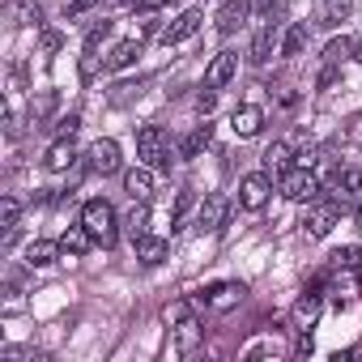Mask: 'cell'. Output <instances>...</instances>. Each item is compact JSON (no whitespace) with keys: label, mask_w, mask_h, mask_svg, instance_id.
<instances>
[{"label":"cell","mask_w":362,"mask_h":362,"mask_svg":"<svg viewBox=\"0 0 362 362\" xmlns=\"http://www.w3.org/2000/svg\"><path fill=\"white\" fill-rule=\"evenodd\" d=\"M332 188L341 192V205L345 201H358L362 197V166H337L332 170Z\"/></svg>","instance_id":"14"},{"label":"cell","mask_w":362,"mask_h":362,"mask_svg":"<svg viewBox=\"0 0 362 362\" xmlns=\"http://www.w3.org/2000/svg\"><path fill=\"white\" fill-rule=\"evenodd\" d=\"M281 197L294 205H311L320 197V179L311 175V166H294L290 175H281Z\"/></svg>","instance_id":"3"},{"label":"cell","mask_w":362,"mask_h":362,"mask_svg":"<svg viewBox=\"0 0 362 362\" xmlns=\"http://www.w3.org/2000/svg\"><path fill=\"white\" fill-rule=\"evenodd\" d=\"M90 243H94V235H90L86 226H69V230L60 235V252H64V256H73V260H77V256H86V247H90Z\"/></svg>","instance_id":"23"},{"label":"cell","mask_w":362,"mask_h":362,"mask_svg":"<svg viewBox=\"0 0 362 362\" xmlns=\"http://www.w3.org/2000/svg\"><path fill=\"white\" fill-rule=\"evenodd\" d=\"M132 247H136V260H141L145 269L162 264V260H166V252H170V243H166V239H158V235H141Z\"/></svg>","instance_id":"16"},{"label":"cell","mask_w":362,"mask_h":362,"mask_svg":"<svg viewBox=\"0 0 362 362\" xmlns=\"http://www.w3.org/2000/svg\"><path fill=\"white\" fill-rule=\"evenodd\" d=\"M124 230H128V239H132V243H136L141 235H149V209H145V201H136V209L128 214Z\"/></svg>","instance_id":"30"},{"label":"cell","mask_w":362,"mask_h":362,"mask_svg":"<svg viewBox=\"0 0 362 362\" xmlns=\"http://www.w3.org/2000/svg\"><path fill=\"white\" fill-rule=\"evenodd\" d=\"M98 5V0H64V18L73 22V18H81V13H90Z\"/></svg>","instance_id":"35"},{"label":"cell","mask_w":362,"mask_h":362,"mask_svg":"<svg viewBox=\"0 0 362 362\" xmlns=\"http://www.w3.org/2000/svg\"><path fill=\"white\" fill-rule=\"evenodd\" d=\"M18 218H22L18 197H5V201H0V226H5V247H13V239H18Z\"/></svg>","instance_id":"25"},{"label":"cell","mask_w":362,"mask_h":362,"mask_svg":"<svg viewBox=\"0 0 362 362\" xmlns=\"http://www.w3.org/2000/svg\"><path fill=\"white\" fill-rule=\"evenodd\" d=\"M201 22H205V18H201V9H184L175 22H166V26L158 30V43H162V47H179V43H188V39L201 30Z\"/></svg>","instance_id":"6"},{"label":"cell","mask_w":362,"mask_h":362,"mask_svg":"<svg viewBox=\"0 0 362 362\" xmlns=\"http://www.w3.org/2000/svg\"><path fill=\"white\" fill-rule=\"evenodd\" d=\"M90 170L94 175H115L119 170V145L111 136H103V141L90 145Z\"/></svg>","instance_id":"11"},{"label":"cell","mask_w":362,"mask_h":362,"mask_svg":"<svg viewBox=\"0 0 362 362\" xmlns=\"http://www.w3.org/2000/svg\"><path fill=\"white\" fill-rule=\"evenodd\" d=\"M243 18H247V5H243V0H222V9H218V35L226 39V35H235L239 26H243Z\"/></svg>","instance_id":"17"},{"label":"cell","mask_w":362,"mask_h":362,"mask_svg":"<svg viewBox=\"0 0 362 362\" xmlns=\"http://www.w3.org/2000/svg\"><path fill=\"white\" fill-rule=\"evenodd\" d=\"M349 9H354V0H324L320 13H315V22L320 26H341L349 18Z\"/></svg>","instance_id":"26"},{"label":"cell","mask_w":362,"mask_h":362,"mask_svg":"<svg viewBox=\"0 0 362 362\" xmlns=\"http://www.w3.org/2000/svg\"><path fill=\"white\" fill-rule=\"evenodd\" d=\"M136 153H141V162L145 166H153V170H170V136H166V128L162 124H145L141 132H136Z\"/></svg>","instance_id":"2"},{"label":"cell","mask_w":362,"mask_h":362,"mask_svg":"<svg viewBox=\"0 0 362 362\" xmlns=\"http://www.w3.org/2000/svg\"><path fill=\"white\" fill-rule=\"evenodd\" d=\"M303 226H307V235H311V239H324V235L337 226V201H320V197H315V201L307 205Z\"/></svg>","instance_id":"9"},{"label":"cell","mask_w":362,"mask_h":362,"mask_svg":"<svg viewBox=\"0 0 362 362\" xmlns=\"http://www.w3.org/2000/svg\"><path fill=\"white\" fill-rule=\"evenodd\" d=\"M166 315L175 320V345H179V354H192L201 345V320L188 315V303H175Z\"/></svg>","instance_id":"5"},{"label":"cell","mask_w":362,"mask_h":362,"mask_svg":"<svg viewBox=\"0 0 362 362\" xmlns=\"http://www.w3.org/2000/svg\"><path fill=\"white\" fill-rule=\"evenodd\" d=\"M349 56H354V60H358V64H362V35H358V39H354V43H349Z\"/></svg>","instance_id":"41"},{"label":"cell","mask_w":362,"mask_h":362,"mask_svg":"<svg viewBox=\"0 0 362 362\" xmlns=\"http://www.w3.org/2000/svg\"><path fill=\"white\" fill-rule=\"evenodd\" d=\"M56 256H60V243H52V239H35L26 247V264L30 269H47V264H56Z\"/></svg>","instance_id":"24"},{"label":"cell","mask_w":362,"mask_h":362,"mask_svg":"<svg viewBox=\"0 0 362 362\" xmlns=\"http://www.w3.org/2000/svg\"><path fill=\"white\" fill-rule=\"evenodd\" d=\"M354 218H358V226H362V197H358V214H354Z\"/></svg>","instance_id":"42"},{"label":"cell","mask_w":362,"mask_h":362,"mask_svg":"<svg viewBox=\"0 0 362 362\" xmlns=\"http://www.w3.org/2000/svg\"><path fill=\"white\" fill-rule=\"evenodd\" d=\"M124 188H128L132 201H149L153 197V166H132L124 175Z\"/></svg>","instance_id":"15"},{"label":"cell","mask_w":362,"mask_h":362,"mask_svg":"<svg viewBox=\"0 0 362 362\" xmlns=\"http://www.w3.org/2000/svg\"><path fill=\"white\" fill-rule=\"evenodd\" d=\"M214 145V124H197L184 141H179V158H201Z\"/></svg>","instance_id":"18"},{"label":"cell","mask_w":362,"mask_h":362,"mask_svg":"<svg viewBox=\"0 0 362 362\" xmlns=\"http://www.w3.org/2000/svg\"><path fill=\"white\" fill-rule=\"evenodd\" d=\"M18 18H22V26H35V30H43V9L35 5V0H22Z\"/></svg>","instance_id":"33"},{"label":"cell","mask_w":362,"mask_h":362,"mask_svg":"<svg viewBox=\"0 0 362 362\" xmlns=\"http://www.w3.org/2000/svg\"><path fill=\"white\" fill-rule=\"evenodd\" d=\"M47 170H69L73 162H77V145H73V136H60L52 149H47Z\"/></svg>","instance_id":"22"},{"label":"cell","mask_w":362,"mask_h":362,"mask_svg":"<svg viewBox=\"0 0 362 362\" xmlns=\"http://www.w3.org/2000/svg\"><path fill=\"white\" fill-rule=\"evenodd\" d=\"M81 226L94 235L98 247H115V239H119V218H115L111 201H103V197L86 201V209H81Z\"/></svg>","instance_id":"1"},{"label":"cell","mask_w":362,"mask_h":362,"mask_svg":"<svg viewBox=\"0 0 362 362\" xmlns=\"http://www.w3.org/2000/svg\"><path fill=\"white\" fill-rule=\"evenodd\" d=\"M260 162H264V170H269L273 179H281V175H290V170H294V162H298V158H294V149H290L286 141H273V145L264 149V158H260Z\"/></svg>","instance_id":"13"},{"label":"cell","mask_w":362,"mask_h":362,"mask_svg":"<svg viewBox=\"0 0 362 362\" xmlns=\"http://www.w3.org/2000/svg\"><path fill=\"white\" fill-rule=\"evenodd\" d=\"M39 47L43 52H60L64 47V35L60 30H39Z\"/></svg>","instance_id":"36"},{"label":"cell","mask_w":362,"mask_h":362,"mask_svg":"<svg viewBox=\"0 0 362 362\" xmlns=\"http://www.w3.org/2000/svg\"><path fill=\"white\" fill-rule=\"evenodd\" d=\"M119 5H136V0H119Z\"/></svg>","instance_id":"43"},{"label":"cell","mask_w":362,"mask_h":362,"mask_svg":"<svg viewBox=\"0 0 362 362\" xmlns=\"http://www.w3.org/2000/svg\"><path fill=\"white\" fill-rule=\"evenodd\" d=\"M0 362H43V354H35L26 345H5L0 349Z\"/></svg>","instance_id":"32"},{"label":"cell","mask_w":362,"mask_h":362,"mask_svg":"<svg viewBox=\"0 0 362 362\" xmlns=\"http://www.w3.org/2000/svg\"><path fill=\"white\" fill-rule=\"evenodd\" d=\"M345 52H349V43H345V39H337V43H328V52H324V60H328V64H337V60H341Z\"/></svg>","instance_id":"37"},{"label":"cell","mask_w":362,"mask_h":362,"mask_svg":"<svg viewBox=\"0 0 362 362\" xmlns=\"http://www.w3.org/2000/svg\"><path fill=\"white\" fill-rule=\"evenodd\" d=\"M273 47H277V22H264L256 30V39H252V64H269Z\"/></svg>","instance_id":"19"},{"label":"cell","mask_w":362,"mask_h":362,"mask_svg":"<svg viewBox=\"0 0 362 362\" xmlns=\"http://www.w3.org/2000/svg\"><path fill=\"white\" fill-rule=\"evenodd\" d=\"M136 56H141V39H124V43H115L111 47V56H107V73H119V69H128V64H136Z\"/></svg>","instance_id":"20"},{"label":"cell","mask_w":362,"mask_h":362,"mask_svg":"<svg viewBox=\"0 0 362 362\" xmlns=\"http://www.w3.org/2000/svg\"><path fill=\"white\" fill-rule=\"evenodd\" d=\"M243 294H247V286H243V281H218V286L201 290V294H197V303H205L209 311H230Z\"/></svg>","instance_id":"8"},{"label":"cell","mask_w":362,"mask_h":362,"mask_svg":"<svg viewBox=\"0 0 362 362\" xmlns=\"http://www.w3.org/2000/svg\"><path fill=\"white\" fill-rule=\"evenodd\" d=\"M332 269H337V273H362V247H341V252H332Z\"/></svg>","instance_id":"31"},{"label":"cell","mask_w":362,"mask_h":362,"mask_svg":"<svg viewBox=\"0 0 362 362\" xmlns=\"http://www.w3.org/2000/svg\"><path fill=\"white\" fill-rule=\"evenodd\" d=\"M107 35H111V22H94L90 35H86V43H81V77H86V81H90L94 69H98V47H103Z\"/></svg>","instance_id":"10"},{"label":"cell","mask_w":362,"mask_h":362,"mask_svg":"<svg viewBox=\"0 0 362 362\" xmlns=\"http://www.w3.org/2000/svg\"><path fill=\"white\" fill-rule=\"evenodd\" d=\"M214 107H218V94H214V90H205V94L197 98V111H201V115H209Z\"/></svg>","instance_id":"38"},{"label":"cell","mask_w":362,"mask_h":362,"mask_svg":"<svg viewBox=\"0 0 362 362\" xmlns=\"http://www.w3.org/2000/svg\"><path fill=\"white\" fill-rule=\"evenodd\" d=\"M56 128H60V136H73V132L81 128V115H64V119H60Z\"/></svg>","instance_id":"39"},{"label":"cell","mask_w":362,"mask_h":362,"mask_svg":"<svg viewBox=\"0 0 362 362\" xmlns=\"http://www.w3.org/2000/svg\"><path fill=\"white\" fill-rule=\"evenodd\" d=\"M307 39H311V30H307V22H294V26L286 30V39H281V56H303V47H307Z\"/></svg>","instance_id":"28"},{"label":"cell","mask_w":362,"mask_h":362,"mask_svg":"<svg viewBox=\"0 0 362 362\" xmlns=\"http://www.w3.org/2000/svg\"><path fill=\"white\" fill-rule=\"evenodd\" d=\"M226 214H230L226 192H205V201L197 205V226L201 230H222L226 226Z\"/></svg>","instance_id":"7"},{"label":"cell","mask_w":362,"mask_h":362,"mask_svg":"<svg viewBox=\"0 0 362 362\" xmlns=\"http://www.w3.org/2000/svg\"><path fill=\"white\" fill-rule=\"evenodd\" d=\"M273 5H277V0H252V13H260V18H269V13H273Z\"/></svg>","instance_id":"40"},{"label":"cell","mask_w":362,"mask_h":362,"mask_svg":"<svg viewBox=\"0 0 362 362\" xmlns=\"http://www.w3.org/2000/svg\"><path fill=\"white\" fill-rule=\"evenodd\" d=\"M166 5H175V0H136L132 13H136V18H149V13H158V9H166Z\"/></svg>","instance_id":"34"},{"label":"cell","mask_w":362,"mask_h":362,"mask_svg":"<svg viewBox=\"0 0 362 362\" xmlns=\"http://www.w3.org/2000/svg\"><path fill=\"white\" fill-rule=\"evenodd\" d=\"M197 205V192L192 188H179V197H175V209H170V230H184V218H188V209Z\"/></svg>","instance_id":"29"},{"label":"cell","mask_w":362,"mask_h":362,"mask_svg":"<svg viewBox=\"0 0 362 362\" xmlns=\"http://www.w3.org/2000/svg\"><path fill=\"white\" fill-rule=\"evenodd\" d=\"M315 315H320V286H311V290L294 303V320H298L303 328H311V324H315Z\"/></svg>","instance_id":"27"},{"label":"cell","mask_w":362,"mask_h":362,"mask_svg":"<svg viewBox=\"0 0 362 362\" xmlns=\"http://www.w3.org/2000/svg\"><path fill=\"white\" fill-rule=\"evenodd\" d=\"M269 197H273V175H269V170H252V175L239 179V205H243L247 214L264 209Z\"/></svg>","instance_id":"4"},{"label":"cell","mask_w":362,"mask_h":362,"mask_svg":"<svg viewBox=\"0 0 362 362\" xmlns=\"http://www.w3.org/2000/svg\"><path fill=\"white\" fill-rule=\"evenodd\" d=\"M230 128H235L239 136H256V132L264 128V111H260V107H239V111L230 115Z\"/></svg>","instance_id":"21"},{"label":"cell","mask_w":362,"mask_h":362,"mask_svg":"<svg viewBox=\"0 0 362 362\" xmlns=\"http://www.w3.org/2000/svg\"><path fill=\"white\" fill-rule=\"evenodd\" d=\"M235 69H239V56H235V52H218V56L209 60V69H205V90H222V86L235 77Z\"/></svg>","instance_id":"12"}]
</instances>
